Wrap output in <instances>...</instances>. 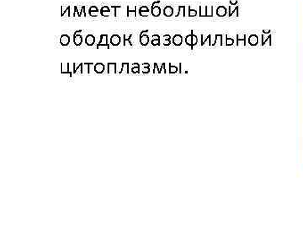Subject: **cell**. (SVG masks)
I'll return each instance as SVG.
<instances>
[{
  "label": "cell",
  "mask_w": 303,
  "mask_h": 228,
  "mask_svg": "<svg viewBox=\"0 0 303 228\" xmlns=\"http://www.w3.org/2000/svg\"><path fill=\"white\" fill-rule=\"evenodd\" d=\"M84 65H86L88 66L87 68V73L88 74H90V66L94 65V63H84Z\"/></svg>",
  "instance_id": "cell-23"
},
{
  "label": "cell",
  "mask_w": 303,
  "mask_h": 228,
  "mask_svg": "<svg viewBox=\"0 0 303 228\" xmlns=\"http://www.w3.org/2000/svg\"><path fill=\"white\" fill-rule=\"evenodd\" d=\"M192 37H193V36H192V35H191V36H189L186 37V43H187V44L192 45V41H191V38H192Z\"/></svg>",
  "instance_id": "cell-25"
},
{
  "label": "cell",
  "mask_w": 303,
  "mask_h": 228,
  "mask_svg": "<svg viewBox=\"0 0 303 228\" xmlns=\"http://www.w3.org/2000/svg\"><path fill=\"white\" fill-rule=\"evenodd\" d=\"M85 43H86V45L88 46H93L94 43H95V36L94 35H88L86 37H85Z\"/></svg>",
  "instance_id": "cell-2"
},
{
  "label": "cell",
  "mask_w": 303,
  "mask_h": 228,
  "mask_svg": "<svg viewBox=\"0 0 303 228\" xmlns=\"http://www.w3.org/2000/svg\"><path fill=\"white\" fill-rule=\"evenodd\" d=\"M174 14V10L173 8L170 6L165 7V10H164V15L166 17H171Z\"/></svg>",
  "instance_id": "cell-7"
},
{
  "label": "cell",
  "mask_w": 303,
  "mask_h": 228,
  "mask_svg": "<svg viewBox=\"0 0 303 228\" xmlns=\"http://www.w3.org/2000/svg\"><path fill=\"white\" fill-rule=\"evenodd\" d=\"M100 12H109V13H110V8L108 6H103L101 8Z\"/></svg>",
  "instance_id": "cell-21"
},
{
  "label": "cell",
  "mask_w": 303,
  "mask_h": 228,
  "mask_svg": "<svg viewBox=\"0 0 303 228\" xmlns=\"http://www.w3.org/2000/svg\"><path fill=\"white\" fill-rule=\"evenodd\" d=\"M132 72H133V74H139L140 73V65H139V64H137V63L133 64Z\"/></svg>",
  "instance_id": "cell-13"
},
{
  "label": "cell",
  "mask_w": 303,
  "mask_h": 228,
  "mask_svg": "<svg viewBox=\"0 0 303 228\" xmlns=\"http://www.w3.org/2000/svg\"><path fill=\"white\" fill-rule=\"evenodd\" d=\"M142 66L144 67V68L142 69V73H144V74H146V73H149V67H150L149 64H146L145 63V64H143V65H142Z\"/></svg>",
  "instance_id": "cell-18"
},
{
  "label": "cell",
  "mask_w": 303,
  "mask_h": 228,
  "mask_svg": "<svg viewBox=\"0 0 303 228\" xmlns=\"http://www.w3.org/2000/svg\"><path fill=\"white\" fill-rule=\"evenodd\" d=\"M66 12H68V17L71 16V15H70V14H71V12H70V6L67 7L65 10H63V7L61 6V17L63 16L65 14H66Z\"/></svg>",
  "instance_id": "cell-14"
},
{
  "label": "cell",
  "mask_w": 303,
  "mask_h": 228,
  "mask_svg": "<svg viewBox=\"0 0 303 228\" xmlns=\"http://www.w3.org/2000/svg\"><path fill=\"white\" fill-rule=\"evenodd\" d=\"M139 14L142 17L149 16V12L148 11H139Z\"/></svg>",
  "instance_id": "cell-22"
},
{
  "label": "cell",
  "mask_w": 303,
  "mask_h": 228,
  "mask_svg": "<svg viewBox=\"0 0 303 228\" xmlns=\"http://www.w3.org/2000/svg\"><path fill=\"white\" fill-rule=\"evenodd\" d=\"M101 13V16L103 17H109L110 16V15H109V12H100Z\"/></svg>",
  "instance_id": "cell-29"
},
{
  "label": "cell",
  "mask_w": 303,
  "mask_h": 228,
  "mask_svg": "<svg viewBox=\"0 0 303 228\" xmlns=\"http://www.w3.org/2000/svg\"><path fill=\"white\" fill-rule=\"evenodd\" d=\"M152 16L154 17H158L160 16V14H161V10H160V8L158 6H152Z\"/></svg>",
  "instance_id": "cell-9"
},
{
  "label": "cell",
  "mask_w": 303,
  "mask_h": 228,
  "mask_svg": "<svg viewBox=\"0 0 303 228\" xmlns=\"http://www.w3.org/2000/svg\"><path fill=\"white\" fill-rule=\"evenodd\" d=\"M89 11H94V12H99V10H98V8L96 6H91L90 9H89Z\"/></svg>",
  "instance_id": "cell-26"
},
{
  "label": "cell",
  "mask_w": 303,
  "mask_h": 228,
  "mask_svg": "<svg viewBox=\"0 0 303 228\" xmlns=\"http://www.w3.org/2000/svg\"><path fill=\"white\" fill-rule=\"evenodd\" d=\"M83 66H84V64H82V63H81V64H79V65H78V66H77V68H76V67H75V64H74V74H75V73H77V69H81V71H82V74H83V73H84V72H83Z\"/></svg>",
  "instance_id": "cell-16"
},
{
  "label": "cell",
  "mask_w": 303,
  "mask_h": 228,
  "mask_svg": "<svg viewBox=\"0 0 303 228\" xmlns=\"http://www.w3.org/2000/svg\"><path fill=\"white\" fill-rule=\"evenodd\" d=\"M111 8H112V9L115 10V13H114V15H115V17H116V14H117V12H116V10H117V9H119V8H121V6H111Z\"/></svg>",
  "instance_id": "cell-30"
},
{
  "label": "cell",
  "mask_w": 303,
  "mask_h": 228,
  "mask_svg": "<svg viewBox=\"0 0 303 228\" xmlns=\"http://www.w3.org/2000/svg\"><path fill=\"white\" fill-rule=\"evenodd\" d=\"M110 43H111V45L113 46L119 45L120 43H121V37L118 35L115 34L110 38Z\"/></svg>",
  "instance_id": "cell-5"
},
{
  "label": "cell",
  "mask_w": 303,
  "mask_h": 228,
  "mask_svg": "<svg viewBox=\"0 0 303 228\" xmlns=\"http://www.w3.org/2000/svg\"><path fill=\"white\" fill-rule=\"evenodd\" d=\"M106 46L108 49H110V44L108 43V35L107 34H103L100 36V40L99 43L97 44L96 49H100V47Z\"/></svg>",
  "instance_id": "cell-1"
},
{
  "label": "cell",
  "mask_w": 303,
  "mask_h": 228,
  "mask_svg": "<svg viewBox=\"0 0 303 228\" xmlns=\"http://www.w3.org/2000/svg\"><path fill=\"white\" fill-rule=\"evenodd\" d=\"M83 9H84V16L86 17V11H85V6H83Z\"/></svg>",
  "instance_id": "cell-34"
},
{
  "label": "cell",
  "mask_w": 303,
  "mask_h": 228,
  "mask_svg": "<svg viewBox=\"0 0 303 228\" xmlns=\"http://www.w3.org/2000/svg\"><path fill=\"white\" fill-rule=\"evenodd\" d=\"M82 32H83L82 30H77V31H76V32H75V34H74V36H75V35H77V33H82Z\"/></svg>",
  "instance_id": "cell-33"
},
{
  "label": "cell",
  "mask_w": 303,
  "mask_h": 228,
  "mask_svg": "<svg viewBox=\"0 0 303 228\" xmlns=\"http://www.w3.org/2000/svg\"><path fill=\"white\" fill-rule=\"evenodd\" d=\"M164 37H165V45H169L170 44V36H168V35H165V36H164Z\"/></svg>",
  "instance_id": "cell-19"
},
{
  "label": "cell",
  "mask_w": 303,
  "mask_h": 228,
  "mask_svg": "<svg viewBox=\"0 0 303 228\" xmlns=\"http://www.w3.org/2000/svg\"><path fill=\"white\" fill-rule=\"evenodd\" d=\"M94 72L97 74H102L105 71V65L101 63H97L94 65Z\"/></svg>",
  "instance_id": "cell-4"
},
{
  "label": "cell",
  "mask_w": 303,
  "mask_h": 228,
  "mask_svg": "<svg viewBox=\"0 0 303 228\" xmlns=\"http://www.w3.org/2000/svg\"><path fill=\"white\" fill-rule=\"evenodd\" d=\"M130 13H135L136 16V8L135 7V9L133 10H130V7L127 6V17L130 16Z\"/></svg>",
  "instance_id": "cell-20"
},
{
  "label": "cell",
  "mask_w": 303,
  "mask_h": 228,
  "mask_svg": "<svg viewBox=\"0 0 303 228\" xmlns=\"http://www.w3.org/2000/svg\"><path fill=\"white\" fill-rule=\"evenodd\" d=\"M132 37H133V34H130L128 37H127L126 35H124V36H123V41H124V46H125V47L126 46V43H129L130 46L133 47V43L131 42V38H132Z\"/></svg>",
  "instance_id": "cell-12"
},
{
  "label": "cell",
  "mask_w": 303,
  "mask_h": 228,
  "mask_svg": "<svg viewBox=\"0 0 303 228\" xmlns=\"http://www.w3.org/2000/svg\"><path fill=\"white\" fill-rule=\"evenodd\" d=\"M74 43L76 46H80L83 43V37L79 34L74 36Z\"/></svg>",
  "instance_id": "cell-8"
},
{
  "label": "cell",
  "mask_w": 303,
  "mask_h": 228,
  "mask_svg": "<svg viewBox=\"0 0 303 228\" xmlns=\"http://www.w3.org/2000/svg\"><path fill=\"white\" fill-rule=\"evenodd\" d=\"M75 12H77L78 16L81 17L80 11L77 10V6H75Z\"/></svg>",
  "instance_id": "cell-31"
},
{
  "label": "cell",
  "mask_w": 303,
  "mask_h": 228,
  "mask_svg": "<svg viewBox=\"0 0 303 228\" xmlns=\"http://www.w3.org/2000/svg\"><path fill=\"white\" fill-rule=\"evenodd\" d=\"M139 11H148V12H149V7H147V6L141 7V8H140V10H139Z\"/></svg>",
  "instance_id": "cell-27"
},
{
  "label": "cell",
  "mask_w": 303,
  "mask_h": 228,
  "mask_svg": "<svg viewBox=\"0 0 303 228\" xmlns=\"http://www.w3.org/2000/svg\"><path fill=\"white\" fill-rule=\"evenodd\" d=\"M116 63H108V74H116Z\"/></svg>",
  "instance_id": "cell-6"
},
{
  "label": "cell",
  "mask_w": 303,
  "mask_h": 228,
  "mask_svg": "<svg viewBox=\"0 0 303 228\" xmlns=\"http://www.w3.org/2000/svg\"><path fill=\"white\" fill-rule=\"evenodd\" d=\"M149 42V37L147 35H141L140 36V43L143 46H146Z\"/></svg>",
  "instance_id": "cell-10"
},
{
  "label": "cell",
  "mask_w": 303,
  "mask_h": 228,
  "mask_svg": "<svg viewBox=\"0 0 303 228\" xmlns=\"http://www.w3.org/2000/svg\"><path fill=\"white\" fill-rule=\"evenodd\" d=\"M152 43L153 45H159V36H158V35L153 36V40H152Z\"/></svg>",
  "instance_id": "cell-17"
},
{
  "label": "cell",
  "mask_w": 303,
  "mask_h": 228,
  "mask_svg": "<svg viewBox=\"0 0 303 228\" xmlns=\"http://www.w3.org/2000/svg\"><path fill=\"white\" fill-rule=\"evenodd\" d=\"M125 68L126 69V73L128 74V72H129V64H128V63H122V68H121V70L118 72V73L121 74V73H123V71H124Z\"/></svg>",
  "instance_id": "cell-15"
},
{
  "label": "cell",
  "mask_w": 303,
  "mask_h": 228,
  "mask_svg": "<svg viewBox=\"0 0 303 228\" xmlns=\"http://www.w3.org/2000/svg\"><path fill=\"white\" fill-rule=\"evenodd\" d=\"M98 13H99V12H94V11H89V15H90L91 17L98 16Z\"/></svg>",
  "instance_id": "cell-24"
},
{
  "label": "cell",
  "mask_w": 303,
  "mask_h": 228,
  "mask_svg": "<svg viewBox=\"0 0 303 228\" xmlns=\"http://www.w3.org/2000/svg\"><path fill=\"white\" fill-rule=\"evenodd\" d=\"M182 41H183V38H182V36L181 35H176V36H174V39H173V43H174V45H181V43H182Z\"/></svg>",
  "instance_id": "cell-11"
},
{
  "label": "cell",
  "mask_w": 303,
  "mask_h": 228,
  "mask_svg": "<svg viewBox=\"0 0 303 228\" xmlns=\"http://www.w3.org/2000/svg\"><path fill=\"white\" fill-rule=\"evenodd\" d=\"M69 43H70V37H69V36L66 35V34L61 35V37H60V43H61V45L68 46Z\"/></svg>",
  "instance_id": "cell-3"
},
{
  "label": "cell",
  "mask_w": 303,
  "mask_h": 228,
  "mask_svg": "<svg viewBox=\"0 0 303 228\" xmlns=\"http://www.w3.org/2000/svg\"><path fill=\"white\" fill-rule=\"evenodd\" d=\"M196 15H197V11L196 10H191L190 9V15L189 16H195Z\"/></svg>",
  "instance_id": "cell-28"
},
{
  "label": "cell",
  "mask_w": 303,
  "mask_h": 228,
  "mask_svg": "<svg viewBox=\"0 0 303 228\" xmlns=\"http://www.w3.org/2000/svg\"><path fill=\"white\" fill-rule=\"evenodd\" d=\"M192 36H193V41H192V45H194L195 43H197V37H195V36H194V35H192Z\"/></svg>",
  "instance_id": "cell-32"
}]
</instances>
